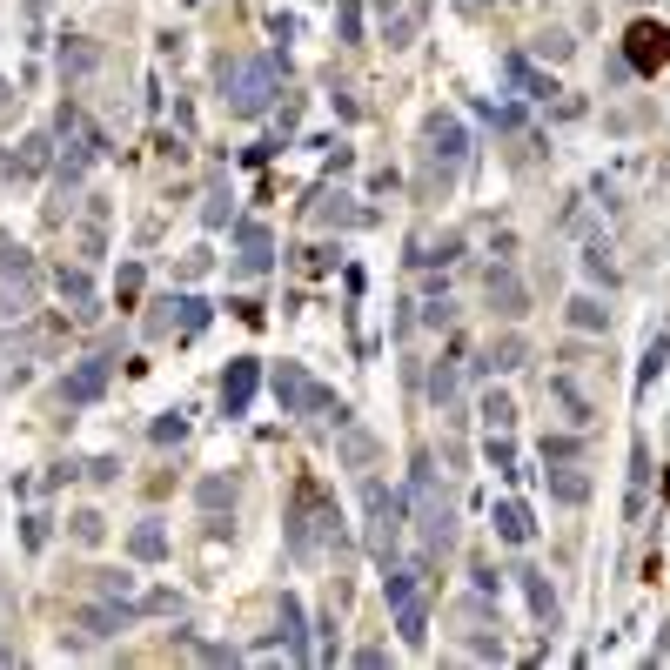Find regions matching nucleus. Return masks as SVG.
<instances>
[{
  "mask_svg": "<svg viewBox=\"0 0 670 670\" xmlns=\"http://www.w3.org/2000/svg\"><path fill=\"white\" fill-rule=\"evenodd\" d=\"M275 402H282V416H315V409H335V396L309 376V369H302V362H282V369H275Z\"/></svg>",
  "mask_w": 670,
  "mask_h": 670,
  "instance_id": "obj_2",
  "label": "nucleus"
},
{
  "mask_svg": "<svg viewBox=\"0 0 670 670\" xmlns=\"http://www.w3.org/2000/svg\"><path fill=\"white\" fill-rule=\"evenodd\" d=\"M483 423H490V429H510L516 423V402L503 396V389H490V396H483Z\"/></svg>",
  "mask_w": 670,
  "mask_h": 670,
  "instance_id": "obj_28",
  "label": "nucleus"
},
{
  "mask_svg": "<svg viewBox=\"0 0 670 670\" xmlns=\"http://www.w3.org/2000/svg\"><path fill=\"white\" fill-rule=\"evenodd\" d=\"M570 329H590V335H603V329H610V309H603L597 295H577V302H570Z\"/></svg>",
  "mask_w": 670,
  "mask_h": 670,
  "instance_id": "obj_23",
  "label": "nucleus"
},
{
  "mask_svg": "<svg viewBox=\"0 0 670 670\" xmlns=\"http://www.w3.org/2000/svg\"><path fill=\"white\" fill-rule=\"evenodd\" d=\"M108 376H114V356H88L81 369H67V382H61V402H101Z\"/></svg>",
  "mask_w": 670,
  "mask_h": 670,
  "instance_id": "obj_10",
  "label": "nucleus"
},
{
  "mask_svg": "<svg viewBox=\"0 0 670 670\" xmlns=\"http://www.w3.org/2000/svg\"><path fill=\"white\" fill-rule=\"evenodd\" d=\"M396 630H402V644H409V650H423V644H429V610H423L416 597L396 603Z\"/></svg>",
  "mask_w": 670,
  "mask_h": 670,
  "instance_id": "obj_19",
  "label": "nucleus"
},
{
  "mask_svg": "<svg viewBox=\"0 0 670 670\" xmlns=\"http://www.w3.org/2000/svg\"><path fill=\"white\" fill-rule=\"evenodd\" d=\"M282 650L289 657H309V624H302V603L282 597Z\"/></svg>",
  "mask_w": 670,
  "mask_h": 670,
  "instance_id": "obj_21",
  "label": "nucleus"
},
{
  "mask_svg": "<svg viewBox=\"0 0 670 670\" xmlns=\"http://www.w3.org/2000/svg\"><path fill=\"white\" fill-rule=\"evenodd\" d=\"M490 523H496V536H503V543H530V510H523V503H496L490 510Z\"/></svg>",
  "mask_w": 670,
  "mask_h": 670,
  "instance_id": "obj_18",
  "label": "nucleus"
},
{
  "mask_svg": "<svg viewBox=\"0 0 670 670\" xmlns=\"http://www.w3.org/2000/svg\"><path fill=\"white\" fill-rule=\"evenodd\" d=\"M342 463H376V436H362V429H356V436H342Z\"/></svg>",
  "mask_w": 670,
  "mask_h": 670,
  "instance_id": "obj_32",
  "label": "nucleus"
},
{
  "mask_svg": "<svg viewBox=\"0 0 670 670\" xmlns=\"http://www.w3.org/2000/svg\"><path fill=\"white\" fill-rule=\"evenodd\" d=\"M463 7H469V14H483V7H496V0H463Z\"/></svg>",
  "mask_w": 670,
  "mask_h": 670,
  "instance_id": "obj_47",
  "label": "nucleus"
},
{
  "mask_svg": "<svg viewBox=\"0 0 670 670\" xmlns=\"http://www.w3.org/2000/svg\"><path fill=\"white\" fill-rule=\"evenodd\" d=\"M114 295H121V309L141 295V262H121V282H114Z\"/></svg>",
  "mask_w": 670,
  "mask_h": 670,
  "instance_id": "obj_37",
  "label": "nucleus"
},
{
  "mask_svg": "<svg viewBox=\"0 0 670 670\" xmlns=\"http://www.w3.org/2000/svg\"><path fill=\"white\" fill-rule=\"evenodd\" d=\"M356 664H362V670H376V664H389V650H382V644H362V650H356Z\"/></svg>",
  "mask_w": 670,
  "mask_h": 670,
  "instance_id": "obj_46",
  "label": "nucleus"
},
{
  "mask_svg": "<svg viewBox=\"0 0 670 670\" xmlns=\"http://www.w3.org/2000/svg\"><path fill=\"white\" fill-rule=\"evenodd\" d=\"M543 456H550V463H570V456H577V443H570V436H550V443H543Z\"/></svg>",
  "mask_w": 670,
  "mask_h": 670,
  "instance_id": "obj_42",
  "label": "nucleus"
},
{
  "mask_svg": "<svg viewBox=\"0 0 670 670\" xmlns=\"http://www.w3.org/2000/svg\"><path fill=\"white\" fill-rule=\"evenodd\" d=\"M54 282H61V302H74V315H94V282H88V268H61Z\"/></svg>",
  "mask_w": 670,
  "mask_h": 670,
  "instance_id": "obj_20",
  "label": "nucleus"
},
{
  "mask_svg": "<svg viewBox=\"0 0 670 670\" xmlns=\"http://www.w3.org/2000/svg\"><path fill=\"white\" fill-rule=\"evenodd\" d=\"M101 536H108V516H101V510L74 516V543H101Z\"/></svg>",
  "mask_w": 670,
  "mask_h": 670,
  "instance_id": "obj_33",
  "label": "nucleus"
},
{
  "mask_svg": "<svg viewBox=\"0 0 670 670\" xmlns=\"http://www.w3.org/2000/svg\"><path fill=\"white\" fill-rule=\"evenodd\" d=\"M429 396H436V409H449V402H456V369H449V362H436V369H429Z\"/></svg>",
  "mask_w": 670,
  "mask_h": 670,
  "instance_id": "obj_30",
  "label": "nucleus"
},
{
  "mask_svg": "<svg viewBox=\"0 0 670 670\" xmlns=\"http://www.w3.org/2000/svg\"><path fill=\"white\" fill-rule=\"evenodd\" d=\"M201 503H208V510L235 503V483H222V476H201Z\"/></svg>",
  "mask_w": 670,
  "mask_h": 670,
  "instance_id": "obj_36",
  "label": "nucleus"
},
{
  "mask_svg": "<svg viewBox=\"0 0 670 670\" xmlns=\"http://www.w3.org/2000/svg\"><path fill=\"white\" fill-rule=\"evenodd\" d=\"M255 389H262V362H255V356L228 362V376H222V416H248Z\"/></svg>",
  "mask_w": 670,
  "mask_h": 670,
  "instance_id": "obj_8",
  "label": "nucleus"
},
{
  "mask_svg": "<svg viewBox=\"0 0 670 670\" xmlns=\"http://www.w3.org/2000/svg\"><path fill=\"white\" fill-rule=\"evenodd\" d=\"M315 523H335V510L322 503L315 483H302V490H295V510H289V550L295 557H315Z\"/></svg>",
  "mask_w": 670,
  "mask_h": 670,
  "instance_id": "obj_5",
  "label": "nucleus"
},
{
  "mask_svg": "<svg viewBox=\"0 0 670 670\" xmlns=\"http://www.w3.org/2000/svg\"><path fill=\"white\" fill-rule=\"evenodd\" d=\"M222 101L228 114H242V121H255V114H268V101L282 94V67L268 61V54H235V61H222Z\"/></svg>",
  "mask_w": 670,
  "mask_h": 670,
  "instance_id": "obj_1",
  "label": "nucleus"
},
{
  "mask_svg": "<svg viewBox=\"0 0 670 670\" xmlns=\"http://www.w3.org/2000/svg\"><path fill=\"white\" fill-rule=\"evenodd\" d=\"M503 81H510L523 101H550V94H557V81H550V74L530 61V54H503Z\"/></svg>",
  "mask_w": 670,
  "mask_h": 670,
  "instance_id": "obj_11",
  "label": "nucleus"
},
{
  "mask_svg": "<svg viewBox=\"0 0 670 670\" xmlns=\"http://www.w3.org/2000/svg\"><path fill=\"white\" fill-rule=\"evenodd\" d=\"M523 356H530L523 335H496L490 349H483V369H523Z\"/></svg>",
  "mask_w": 670,
  "mask_h": 670,
  "instance_id": "obj_22",
  "label": "nucleus"
},
{
  "mask_svg": "<svg viewBox=\"0 0 670 670\" xmlns=\"http://www.w3.org/2000/svg\"><path fill=\"white\" fill-rule=\"evenodd\" d=\"M181 275L195 282V275H208V248H195V255H181Z\"/></svg>",
  "mask_w": 670,
  "mask_h": 670,
  "instance_id": "obj_45",
  "label": "nucleus"
},
{
  "mask_svg": "<svg viewBox=\"0 0 670 670\" xmlns=\"http://www.w3.org/2000/svg\"><path fill=\"white\" fill-rule=\"evenodd\" d=\"M128 617L134 610H128V597H121V603H94V610H81L74 624L88 630V637H114V630H128Z\"/></svg>",
  "mask_w": 670,
  "mask_h": 670,
  "instance_id": "obj_15",
  "label": "nucleus"
},
{
  "mask_svg": "<svg viewBox=\"0 0 670 670\" xmlns=\"http://www.w3.org/2000/svg\"><path fill=\"white\" fill-rule=\"evenodd\" d=\"M644 503H650V449L637 443V449H630V496H624V523H637V516H644Z\"/></svg>",
  "mask_w": 670,
  "mask_h": 670,
  "instance_id": "obj_14",
  "label": "nucleus"
},
{
  "mask_svg": "<svg viewBox=\"0 0 670 670\" xmlns=\"http://www.w3.org/2000/svg\"><path fill=\"white\" fill-rule=\"evenodd\" d=\"M128 557L134 563H161L168 557V530H161V523H134L128 530Z\"/></svg>",
  "mask_w": 670,
  "mask_h": 670,
  "instance_id": "obj_17",
  "label": "nucleus"
},
{
  "mask_svg": "<svg viewBox=\"0 0 670 670\" xmlns=\"http://www.w3.org/2000/svg\"><path fill=\"white\" fill-rule=\"evenodd\" d=\"M416 597V570H389V603H409Z\"/></svg>",
  "mask_w": 670,
  "mask_h": 670,
  "instance_id": "obj_38",
  "label": "nucleus"
},
{
  "mask_svg": "<svg viewBox=\"0 0 670 670\" xmlns=\"http://www.w3.org/2000/svg\"><path fill=\"white\" fill-rule=\"evenodd\" d=\"M516 583H523V597H530L536 617L557 630V590H550V577H543V570H516Z\"/></svg>",
  "mask_w": 670,
  "mask_h": 670,
  "instance_id": "obj_16",
  "label": "nucleus"
},
{
  "mask_svg": "<svg viewBox=\"0 0 670 670\" xmlns=\"http://www.w3.org/2000/svg\"><path fill=\"white\" fill-rule=\"evenodd\" d=\"M148 329H155V335H168V329H175V335H201V329H208V302H201V295H168Z\"/></svg>",
  "mask_w": 670,
  "mask_h": 670,
  "instance_id": "obj_7",
  "label": "nucleus"
},
{
  "mask_svg": "<svg viewBox=\"0 0 670 670\" xmlns=\"http://www.w3.org/2000/svg\"><path fill=\"white\" fill-rule=\"evenodd\" d=\"M423 141H429V155L443 161V168H456V161L469 155V134H463V121H456V114H429V121H423Z\"/></svg>",
  "mask_w": 670,
  "mask_h": 670,
  "instance_id": "obj_9",
  "label": "nucleus"
},
{
  "mask_svg": "<svg viewBox=\"0 0 670 670\" xmlns=\"http://www.w3.org/2000/svg\"><path fill=\"white\" fill-rule=\"evenodd\" d=\"M536 61H570V47H577V41H570V34H563V27H543V34H536Z\"/></svg>",
  "mask_w": 670,
  "mask_h": 670,
  "instance_id": "obj_26",
  "label": "nucleus"
},
{
  "mask_svg": "<svg viewBox=\"0 0 670 670\" xmlns=\"http://www.w3.org/2000/svg\"><path fill=\"white\" fill-rule=\"evenodd\" d=\"M624 61H630V74H657V67L670 61V27L664 21H637L624 34Z\"/></svg>",
  "mask_w": 670,
  "mask_h": 670,
  "instance_id": "obj_6",
  "label": "nucleus"
},
{
  "mask_svg": "<svg viewBox=\"0 0 670 670\" xmlns=\"http://www.w3.org/2000/svg\"><path fill=\"white\" fill-rule=\"evenodd\" d=\"M362 510H369V543H376V557L389 563L396 530H402V496L389 490V483H362Z\"/></svg>",
  "mask_w": 670,
  "mask_h": 670,
  "instance_id": "obj_3",
  "label": "nucleus"
},
{
  "mask_svg": "<svg viewBox=\"0 0 670 670\" xmlns=\"http://www.w3.org/2000/svg\"><path fill=\"white\" fill-rule=\"evenodd\" d=\"M128 590H134V583L121 577V570H101V597H128Z\"/></svg>",
  "mask_w": 670,
  "mask_h": 670,
  "instance_id": "obj_43",
  "label": "nucleus"
},
{
  "mask_svg": "<svg viewBox=\"0 0 670 670\" xmlns=\"http://www.w3.org/2000/svg\"><path fill=\"white\" fill-rule=\"evenodd\" d=\"M550 396H557V409H563V416H570V423H577V429L590 423V402L577 396V382H563V376H557V382H550Z\"/></svg>",
  "mask_w": 670,
  "mask_h": 670,
  "instance_id": "obj_25",
  "label": "nucleus"
},
{
  "mask_svg": "<svg viewBox=\"0 0 670 670\" xmlns=\"http://www.w3.org/2000/svg\"><path fill=\"white\" fill-rule=\"evenodd\" d=\"M201 222L222 228L228 222V181H208V201H201Z\"/></svg>",
  "mask_w": 670,
  "mask_h": 670,
  "instance_id": "obj_29",
  "label": "nucleus"
},
{
  "mask_svg": "<svg viewBox=\"0 0 670 670\" xmlns=\"http://www.w3.org/2000/svg\"><path fill=\"white\" fill-rule=\"evenodd\" d=\"M483 114H490L496 128H516V121H523V114H516V108H503V101H483Z\"/></svg>",
  "mask_w": 670,
  "mask_h": 670,
  "instance_id": "obj_44",
  "label": "nucleus"
},
{
  "mask_svg": "<svg viewBox=\"0 0 670 670\" xmlns=\"http://www.w3.org/2000/svg\"><path fill=\"white\" fill-rule=\"evenodd\" d=\"M335 27H342V41L356 47L362 41V0H342V7H335Z\"/></svg>",
  "mask_w": 670,
  "mask_h": 670,
  "instance_id": "obj_31",
  "label": "nucleus"
},
{
  "mask_svg": "<svg viewBox=\"0 0 670 670\" xmlns=\"http://www.w3.org/2000/svg\"><path fill=\"white\" fill-rule=\"evenodd\" d=\"M94 61H101V54H94L88 41H67V47H61V67H67V74H88Z\"/></svg>",
  "mask_w": 670,
  "mask_h": 670,
  "instance_id": "obj_34",
  "label": "nucleus"
},
{
  "mask_svg": "<svg viewBox=\"0 0 670 670\" xmlns=\"http://www.w3.org/2000/svg\"><path fill=\"white\" fill-rule=\"evenodd\" d=\"M409 490H416V523H423V550L429 557H436V550H449V503L443 496H436V483H429V463H416V483H409Z\"/></svg>",
  "mask_w": 670,
  "mask_h": 670,
  "instance_id": "obj_4",
  "label": "nucleus"
},
{
  "mask_svg": "<svg viewBox=\"0 0 670 670\" xmlns=\"http://www.w3.org/2000/svg\"><path fill=\"white\" fill-rule=\"evenodd\" d=\"M490 463L503 476H516V449H510V429H490Z\"/></svg>",
  "mask_w": 670,
  "mask_h": 670,
  "instance_id": "obj_35",
  "label": "nucleus"
},
{
  "mask_svg": "<svg viewBox=\"0 0 670 670\" xmlns=\"http://www.w3.org/2000/svg\"><path fill=\"white\" fill-rule=\"evenodd\" d=\"M235 248H242L248 275H262V268L275 262V235H268V222H242V228H235Z\"/></svg>",
  "mask_w": 670,
  "mask_h": 670,
  "instance_id": "obj_12",
  "label": "nucleus"
},
{
  "mask_svg": "<svg viewBox=\"0 0 670 670\" xmlns=\"http://www.w3.org/2000/svg\"><path fill=\"white\" fill-rule=\"evenodd\" d=\"M469 657H496L503 664V637H469Z\"/></svg>",
  "mask_w": 670,
  "mask_h": 670,
  "instance_id": "obj_41",
  "label": "nucleus"
},
{
  "mask_svg": "<svg viewBox=\"0 0 670 670\" xmlns=\"http://www.w3.org/2000/svg\"><path fill=\"white\" fill-rule=\"evenodd\" d=\"M47 168V134H27L21 141V161H14V175H41Z\"/></svg>",
  "mask_w": 670,
  "mask_h": 670,
  "instance_id": "obj_27",
  "label": "nucleus"
},
{
  "mask_svg": "<svg viewBox=\"0 0 670 670\" xmlns=\"http://www.w3.org/2000/svg\"><path fill=\"white\" fill-rule=\"evenodd\" d=\"M483 295H490V309H496V315H523V309H530V289L516 282L510 268H490V282H483Z\"/></svg>",
  "mask_w": 670,
  "mask_h": 670,
  "instance_id": "obj_13",
  "label": "nucleus"
},
{
  "mask_svg": "<svg viewBox=\"0 0 670 670\" xmlns=\"http://www.w3.org/2000/svg\"><path fill=\"white\" fill-rule=\"evenodd\" d=\"M550 496H557V503H583V496H590V476H583V469H550Z\"/></svg>",
  "mask_w": 670,
  "mask_h": 670,
  "instance_id": "obj_24",
  "label": "nucleus"
},
{
  "mask_svg": "<svg viewBox=\"0 0 670 670\" xmlns=\"http://www.w3.org/2000/svg\"><path fill=\"white\" fill-rule=\"evenodd\" d=\"M583 268H590V275H603V282H610V275H617V262H610V248H590V255H583Z\"/></svg>",
  "mask_w": 670,
  "mask_h": 670,
  "instance_id": "obj_40",
  "label": "nucleus"
},
{
  "mask_svg": "<svg viewBox=\"0 0 670 670\" xmlns=\"http://www.w3.org/2000/svg\"><path fill=\"white\" fill-rule=\"evenodd\" d=\"M181 436H188V423H181V409H168L155 423V443H181Z\"/></svg>",
  "mask_w": 670,
  "mask_h": 670,
  "instance_id": "obj_39",
  "label": "nucleus"
}]
</instances>
